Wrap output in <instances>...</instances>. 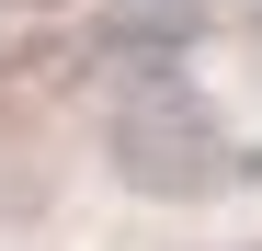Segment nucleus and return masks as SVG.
<instances>
[{"mask_svg": "<svg viewBox=\"0 0 262 251\" xmlns=\"http://www.w3.org/2000/svg\"><path fill=\"white\" fill-rule=\"evenodd\" d=\"M103 149H114V172L137 183V194H171V205L228 194V183L251 172V160H239V137H228V126H216V114L183 92V80H148V92L114 114V137H103Z\"/></svg>", "mask_w": 262, "mask_h": 251, "instance_id": "f257e3e1", "label": "nucleus"}]
</instances>
